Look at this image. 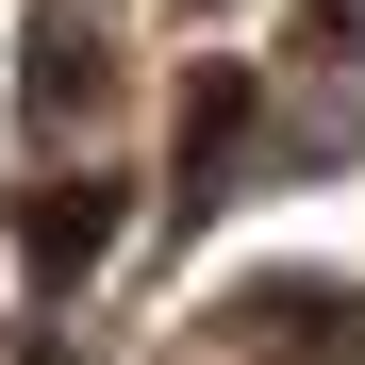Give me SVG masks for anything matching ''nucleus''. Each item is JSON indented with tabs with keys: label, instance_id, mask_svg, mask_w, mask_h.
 Returning a JSON list of instances; mask_svg holds the SVG:
<instances>
[{
	"label": "nucleus",
	"instance_id": "nucleus-3",
	"mask_svg": "<svg viewBox=\"0 0 365 365\" xmlns=\"http://www.w3.org/2000/svg\"><path fill=\"white\" fill-rule=\"evenodd\" d=\"M316 17H349V34H365V0H316Z\"/></svg>",
	"mask_w": 365,
	"mask_h": 365
},
{
	"label": "nucleus",
	"instance_id": "nucleus-2",
	"mask_svg": "<svg viewBox=\"0 0 365 365\" xmlns=\"http://www.w3.org/2000/svg\"><path fill=\"white\" fill-rule=\"evenodd\" d=\"M100 250V200H34V266H83Z\"/></svg>",
	"mask_w": 365,
	"mask_h": 365
},
{
	"label": "nucleus",
	"instance_id": "nucleus-1",
	"mask_svg": "<svg viewBox=\"0 0 365 365\" xmlns=\"http://www.w3.org/2000/svg\"><path fill=\"white\" fill-rule=\"evenodd\" d=\"M250 349L266 365H365V299L349 282H266L250 299Z\"/></svg>",
	"mask_w": 365,
	"mask_h": 365
}]
</instances>
